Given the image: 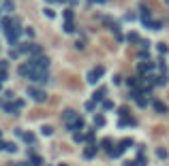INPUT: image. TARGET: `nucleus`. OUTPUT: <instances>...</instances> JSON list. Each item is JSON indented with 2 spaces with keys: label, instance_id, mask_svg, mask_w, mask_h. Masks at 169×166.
Here are the masks:
<instances>
[{
  "label": "nucleus",
  "instance_id": "1",
  "mask_svg": "<svg viewBox=\"0 0 169 166\" xmlns=\"http://www.w3.org/2000/svg\"><path fill=\"white\" fill-rule=\"evenodd\" d=\"M28 64H30L32 68H43V71H47L49 68V58L47 56H34V58L28 60Z\"/></svg>",
  "mask_w": 169,
  "mask_h": 166
},
{
  "label": "nucleus",
  "instance_id": "2",
  "mask_svg": "<svg viewBox=\"0 0 169 166\" xmlns=\"http://www.w3.org/2000/svg\"><path fill=\"white\" fill-rule=\"evenodd\" d=\"M28 79L34 81V83H47L49 81V75H47V71H43V68H32V72H30Z\"/></svg>",
  "mask_w": 169,
  "mask_h": 166
},
{
  "label": "nucleus",
  "instance_id": "3",
  "mask_svg": "<svg viewBox=\"0 0 169 166\" xmlns=\"http://www.w3.org/2000/svg\"><path fill=\"white\" fill-rule=\"evenodd\" d=\"M26 94L30 96L32 100H36V102H45V100H47V94H45L43 90H39V87H34V85H30V87L26 90Z\"/></svg>",
  "mask_w": 169,
  "mask_h": 166
},
{
  "label": "nucleus",
  "instance_id": "4",
  "mask_svg": "<svg viewBox=\"0 0 169 166\" xmlns=\"http://www.w3.org/2000/svg\"><path fill=\"white\" fill-rule=\"evenodd\" d=\"M105 75V68L103 66H97V68H92V71L86 75V81L90 83V85H94V83H98V79Z\"/></svg>",
  "mask_w": 169,
  "mask_h": 166
},
{
  "label": "nucleus",
  "instance_id": "5",
  "mask_svg": "<svg viewBox=\"0 0 169 166\" xmlns=\"http://www.w3.org/2000/svg\"><path fill=\"white\" fill-rule=\"evenodd\" d=\"M154 68H156V64H154V62H139V64H137V71L141 72V75H145V72H152Z\"/></svg>",
  "mask_w": 169,
  "mask_h": 166
},
{
  "label": "nucleus",
  "instance_id": "6",
  "mask_svg": "<svg viewBox=\"0 0 169 166\" xmlns=\"http://www.w3.org/2000/svg\"><path fill=\"white\" fill-rule=\"evenodd\" d=\"M0 109L7 111V113H11V115H15V111H19L15 107V102H9V100H0Z\"/></svg>",
  "mask_w": 169,
  "mask_h": 166
},
{
  "label": "nucleus",
  "instance_id": "7",
  "mask_svg": "<svg viewBox=\"0 0 169 166\" xmlns=\"http://www.w3.org/2000/svg\"><path fill=\"white\" fill-rule=\"evenodd\" d=\"M13 26H15V19H11V17H2V19H0V28H2V32H9Z\"/></svg>",
  "mask_w": 169,
  "mask_h": 166
},
{
  "label": "nucleus",
  "instance_id": "8",
  "mask_svg": "<svg viewBox=\"0 0 169 166\" xmlns=\"http://www.w3.org/2000/svg\"><path fill=\"white\" fill-rule=\"evenodd\" d=\"M105 96H107V87H105V85H101L97 92L92 94V100H94V102H98V100H105Z\"/></svg>",
  "mask_w": 169,
  "mask_h": 166
},
{
  "label": "nucleus",
  "instance_id": "9",
  "mask_svg": "<svg viewBox=\"0 0 169 166\" xmlns=\"http://www.w3.org/2000/svg\"><path fill=\"white\" fill-rule=\"evenodd\" d=\"M97 151H98V147L94 145V143H90V147L84 151V160H92V158L97 155Z\"/></svg>",
  "mask_w": 169,
  "mask_h": 166
},
{
  "label": "nucleus",
  "instance_id": "10",
  "mask_svg": "<svg viewBox=\"0 0 169 166\" xmlns=\"http://www.w3.org/2000/svg\"><path fill=\"white\" fill-rule=\"evenodd\" d=\"M62 119H64V124H73V121L77 119V113H75L73 109H69V111H64V115H62Z\"/></svg>",
  "mask_w": 169,
  "mask_h": 166
},
{
  "label": "nucleus",
  "instance_id": "11",
  "mask_svg": "<svg viewBox=\"0 0 169 166\" xmlns=\"http://www.w3.org/2000/svg\"><path fill=\"white\" fill-rule=\"evenodd\" d=\"M30 72H32V66L26 62V64H22L19 68H17V75H22V77H30Z\"/></svg>",
  "mask_w": 169,
  "mask_h": 166
},
{
  "label": "nucleus",
  "instance_id": "12",
  "mask_svg": "<svg viewBox=\"0 0 169 166\" xmlns=\"http://www.w3.org/2000/svg\"><path fill=\"white\" fill-rule=\"evenodd\" d=\"M4 13H13L15 11V2L13 0H2V7H0Z\"/></svg>",
  "mask_w": 169,
  "mask_h": 166
},
{
  "label": "nucleus",
  "instance_id": "13",
  "mask_svg": "<svg viewBox=\"0 0 169 166\" xmlns=\"http://www.w3.org/2000/svg\"><path fill=\"white\" fill-rule=\"evenodd\" d=\"M107 154H109V155H111V158H120V155H122V154H124V147H122L120 143H118V145H116V149H109Z\"/></svg>",
  "mask_w": 169,
  "mask_h": 166
},
{
  "label": "nucleus",
  "instance_id": "14",
  "mask_svg": "<svg viewBox=\"0 0 169 166\" xmlns=\"http://www.w3.org/2000/svg\"><path fill=\"white\" fill-rule=\"evenodd\" d=\"M152 107H154V111H158V113H163V115H165V113L169 111V109L165 107V105H163L161 100H154V102H152Z\"/></svg>",
  "mask_w": 169,
  "mask_h": 166
},
{
  "label": "nucleus",
  "instance_id": "15",
  "mask_svg": "<svg viewBox=\"0 0 169 166\" xmlns=\"http://www.w3.org/2000/svg\"><path fill=\"white\" fill-rule=\"evenodd\" d=\"M111 145H114V141H111V139H103V141L98 143V147H101V149H105V151H109V149H111Z\"/></svg>",
  "mask_w": 169,
  "mask_h": 166
},
{
  "label": "nucleus",
  "instance_id": "16",
  "mask_svg": "<svg viewBox=\"0 0 169 166\" xmlns=\"http://www.w3.org/2000/svg\"><path fill=\"white\" fill-rule=\"evenodd\" d=\"M30 49H32V43H19V53H30Z\"/></svg>",
  "mask_w": 169,
  "mask_h": 166
},
{
  "label": "nucleus",
  "instance_id": "17",
  "mask_svg": "<svg viewBox=\"0 0 169 166\" xmlns=\"http://www.w3.org/2000/svg\"><path fill=\"white\" fill-rule=\"evenodd\" d=\"M64 32H66V34L75 32V24H73V19H66V24H64Z\"/></svg>",
  "mask_w": 169,
  "mask_h": 166
},
{
  "label": "nucleus",
  "instance_id": "18",
  "mask_svg": "<svg viewBox=\"0 0 169 166\" xmlns=\"http://www.w3.org/2000/svg\"><path fill=\"white\" fill-rule=\"evenodd\" d=\"M30 53H32V56H43V47H41V45H36V43H32Z\"/></svg>",
  "mask_w": 169,
  "mask_h": 166
},
{
  "label": "nucleus",
  "instance_id": "19",
  "mask_svg": "<svg viewBox=\"0 0 169 166\" xmlns=\"http://www.w3.org/2000/svg\"><path fill=\"white\" fill-rule=\"evenodd\" d=\"M135 166H148V160L144 158V154H137V160H135Z\"/></svg>",
  "mask_w": 169,
  "mask_h": 166
},
{
  "label": "nucleus",
  "instance_id": "20",
  "mask_svg": "<svg viewBox=\"0 0 169 166\" xmlns=\"http://www.w3.org/2000/svg\"><path fill=\"white\" fill-rule=\"evenodd\" d=\"M22 141H26L28 145H32L34 143V134L32 132H24V136H22Z\"/></svg>",
  "mask_w": 169,
  "mask_h": 166
},
{
  "label": "nucleus",
  "instance_id": "21",
  "mask_svg": "<svg viewBox=\"0 0 169 166\" xmlns=\"http://www.w3.org/2000/svg\"><path fill=\"white\" fill-rule=\"evenodd\" d=\"M126 41H129V43H139V34H137V32H129V34H126Z\"/></svg>",
  "mask_w": 169,
  "mask_h": 166
},
{
  "label": "nucleus",
  "instance_id": "22",
  "mask_svg": "<svg viewBox=\"0 0 169 166\" xmlns=\"http://www.w3.org/2000/svg\"><path fill=\"white\" fill-rule=\"evenodd\" d=\"M4 151L15 154V151H17V145H15V143H4Z\"/></svg>",
  "mask_w": 169,
  "mask_h": 166
},
{
  "label": "nucleus",
  "instance_id": "23",
  "mask_svg": "<svg viewBox=\"0 0 169 166\" xmlns=\"http://www.w3.org/2000/svg\"><path fill=\"white\" fill-rule=\"evenodd\" d=\"M30 166H43V158H41V155H32V162H30Z\"/></svg>",
  "mask_w": 169,
  "mask_h": 166
},
{
  "label": "nucleus",
  "instance_id": "24",
  "mask_svg": "<svg viewBox=\"0 0 169 166\" xmlns=\"http://www.w3.org/2000/svg\"><path fill=\"white\" fill-rule=\"evenodd\" d=\"M94 126H97V128L105 126V117H103V115H97V117H94Z\"/></svg>",
  "mask_w": 169,
  "mask_h": 166
},
{
  "label": "nucleus",
  "instance_id": "25",
  "mask_svg": "<svg viewBox=\"0 0 169 166\" xmlns=\"http://www.w3.org/2000/svg\"><path fill=\"white\" fill-rule=\"evenodd\" d=\"M41 132H43L45 136H51V134H54V128H51V126H43V128H41Z\"/></svg>",
  "mask_w": 169,
  "mask_h": 166
},
{
  "label": "nucleus",
  "instance_id": "26",
  "mask_svg": "<svg viewBox=\"0 0 169 166\" xmlns=\"http://www.w3.org/2000/svg\"><path fill=\"white\" fill-rule=\"evenodd\" d=\"M84 136H86V143H94V130H90V132H86Z\"/></svg>",
  "mask_w": 169,
  "mask_h": 166
},
{
  "label": "nucleus",
  "instance_id": "27",
  "mask_svg": "<svg viewBox=\"0 0 169 166\" xmlns=\"http://www.w3.org/2000/svg\"><path fill=\"white\" fill-rule=\"evenodd\" d=\"M120 145L124 147V149H129V147L133 145V139H122V141H120Z\"/></svg>",
  "mask_w": 169,
  "mask_h": 166
},
{
  "label": "nucleus",
  "instance_id": "28",
  "mask_svg": "<svg viewBox=\"0 0 169 166\" xmlns=\"http://www.w3.org/2000/svg\"><path fill=\"white\" fill-rule=\"evenodd\" d=\"M156 155H158V158H161V160H165V158H167V149H163V147H158V149H156Z\"/></svg>",
  "mask_w": 169,
  "mask_h": 166
},
{
  "label": "nucleus",
  "instance_id": "29",
  "mask_svg": "<svg viewBox=\"0 0 169 166\" xmlns=\"http://www.w3.org/2000/svg\"><path fill=\"white\" fill-rule=\"evenodd\" d=\"M94 107H97V102H94V100H88V102H86V111H90V113H92Z\"/></svg>",
  "mask_w": 169,
  "mask_h": 166
},
{
  "label": "nucleus",
  "instance_id": "30",
  "mask_svg": "<svg viewBox=\"0 0 169 166\" xmlns=\"http://www.w3.org/2000/svg\"><path fill=\"white\" fill-rule=\"evenodd\" d=\"M129 115H131V111H129V109H126V107H122V109H120V117L129 119Z\"/></svg>",
  "mask_w": 169,
  "mask_h": 166
},
{
  "label": "nucleus",
  "instance_id": "31",
  "mask_svg": "<svg viewBox=\"0 0 169 166\" xmlns=\"http://www.w3.org/2000/svg\"><path fill=\"white\" fill-rule=\"evenodd\" d=\"M139 47H141V49H150V41H145V38H139Z\"/></svg>",
  "mask_w": 169,
  "mask_h": 166
},
{
  "label": "nucleus",
  "instance_id": "32",
  "mask_svg": "<svg viewBox=\"0 0 169 166\" xmlns=\"http://www.w3.org/2000/svg\"><path fill=\"white\" fill-rule=\"evenodd\" d=\"M103 109H105V111H111V109H114V102H111V100H103Z\"/></svg>",
  "mask_w": 169,
  "mask_h": 166
},
{
  "label": "nucleus",
  "instance_id": "33",
  "mask_svg": "<svg viewBox=\"0 0 169 166\" xmlns=\"http://www.w3.org/2000/svg\"><path fill=\"white\" fill-rule=\"evenodd\" d=\"M43 11H45V17H49V19H54V17H56L54 9H43Z\"/></svg>",
  "mask_w": 169,
  "mask_h": 166
},
{
  "label": "nucleus",
  "instance_id": "34",
  "mask_svg": "<svg viewBox=\"0 0 169 166\" xmlns=\"http://www.w3.org/2000/svg\"><path fill=\"white\" fill-rule=\"evenodd\" d=\"M156 47H158V51H161V53H167V51H169V47L165 45V43H158Z\"/></svg>",
  "mask_w": 169,
  "mask_h": 166
},
{
  "label": "nucleus",
  "instance_id": "35",
  "mask_svg": "<svg viewBox=\"0 0 169 166\" xmlns=\"http://www.w3.org/2000/svg\"><path fill=\"white\" fill-rule=\"evenodd\" d=\"M73 139H75V143H82V141H86V136H84V134H79V132H75V136H73Z\"/></svg>",
  "mask_w": 169,
  "mask_h": 166
},
{
  "label": "nucleus",
  "instance_id": "36",
  "mask_svg": "<svg viewBox=\"0 0 169 166\" xmlns=\"http://www.w3.org/2000/svg\"><path fill=\"white\" fill-rule=\"evenodd\" d=\"M64 17H66V19H73V17H75V11H73V9L64 11Z\"/></svg>",
  "mask_w": 169,
  "mask_h": 166
},
{
  "label": "nucleus",
  "instance_id": "37",
  "mask_svg": "<svg viewBox=\"0 0 169 166\" xmlns=\"http://www.w3.org/2000/svg\"><path fill=\"white\" fill-rule=\"evenodd\" d=\"M137 105H139V107H145V105H148V100L141 98V96H137Z\"/></svg>",
  "mask_w": 169,
  "mask_h": 166
},
{
  "label": "nucleus",
  "instance_id": "38",
  "mask_svg": "<svg viewBox=\"0 0 169 166\" xmlns=\"http://www.w3.org/2000/svg\"><path fill=\"white\" fill-rule=\"evenodd\" d=\"M7 77H9L7 71H2V68H0V81H7Z\"/></svg>",
  "mask_w": 169,
  "mask_h": 166
},
{
  "label": "nucleus",
  "instance_id": "39",
  "mask_svg": "<svg viewBox=\"0 0 169 166\" xmlns=\"http://www.w3.org/2000/svg\"><path fill=\"white\" fill-rule=\"evenodd\" d=\"M24 32H26V36H30V38H32V36H34V30H32V28H26Z\"/></svg>",
  "mask_w": 169,
  "mask_h": 166
},
{
  "label": "nucleus",
  "instance_id": "40",
  "mask_svg": "<svg viewBox=\"0 0 169 166\" xmlns=\"http://www.w3.org/2000/svg\"><path fill=\"white\" fill-rule=\"evenodd\" d=\"M7 66H9V62H7V60H0V68L7 71Z\"/></svg>",
  "mask_w": 169,
  "mask_h": 166
},
{
  "label": "nucleus",
  "instance_id": "41",
  "mask_svg": "<svg viewBox=\"0 0 169 166\" xmlns=\"http://www.w3.org/2000/svg\"><path fill=\"white\" fill-rule=\"evenodd\" d=\"M139 58H141V60H148V49H141V53H139Z\"/></svg>",
  "mask_w": 169,
  "mask_h": 166
},
{
  "label": "nucleus",
  "instance_id": "42",
  "mask_svg": "<svg viewBox=\"0 0 169 166\" xmlns=\"http://www.w3.org/2000/svg\"><path fill=\"white\" fill-rule=\"evenodd\" d=\"M114 83H116V85H120V83H122V77H120V75H116V77H114Z\"/></svg>",
  "mask_w": 169,
  "mask_h": 166
},
{
  "label": "nucleus",
  "instance_id": "43",
  "mask_svg": "<svg viewBox=\"0 0 169 166\" xmlns=\"http://www.w3.org/2000/svg\"><path fill=\"white\" fill-rule=\"evenodd\" d=\"M15 107H17V109H24V100H15Z\"/></svg>",
  "mask_w": 169,
  "mask_h": 166
},
{
  "label": "nucleus",
  "instance_id": "44",
  "mask_svg": "<svg viewBox=\"0 0 169 166\" xmlns=\"http://www.w3.org/2000/svg\"><path fill=\"white\" fill-rule=\"evenodd\" d=\"M84 45H86L84 41H77V43H75V47H77V49H84Z\"/></svg>",
  "mask_w": 169,
  "mask_h": 166
},
{
  "label": "nucleus",
  "instance_id": "45",
  "mask_svg": "<svg viewBox=\"0 0 169 166\" xmlns=\"http://www.w3.org/2000/svg\"><path fill=\"white\" fill-rule=\"evenodd\" d=\"M4 98L7 100H13V92H4Z\"/></svg>",
  "mask_w": 169,
  "mask_h": 166
},
{
  "label": "nucleus",
  "instance_id": "46",
  "mask_svg": "<svg viewBox=\"0 0 169 166\" xmlns=\"http://www.w3.org/2000/svg\"><path fill=\"white\" fill-rule=\"evenodd\" d=\"M122 166H135V162H131V160H124V162H122Z\"/></svg>",
  "mask_w": 169,
  "mask_h": 166
},
{
  "label": "nucleus",
  "instance_id": "47",
  "mask_svg": "<svg viewBox=\"0 0 169 166\" xmlns=\"http://www.w3.org/2000/svg\"><path fill=\"white\" fill-rule=\"evenodd\" d=\"M13 166H30L28 162H19V164H13Z\"/></svg>",
  "mask_w": 169,
  "mask_h": 166
},
{
  "label": "nucleus",
  "instance_id": "48",
  "mask_svg": "<svg viewBox=\"0 0 169 166\" xmlns=\"http://www.w3.org/2000/svg\"><path fill=\"white\" fill-rule=\"evenodd\" d=\"M66 2H69L71 7H75V4H77V0H66Z\"/></svg>",
  "mask_w": 169,
  "mask_h": 166
},
{
  "label": "nucleus",
  "instance_id": "49",
  "mask_svg": "<svg viewBox=\"0 0 169 166\" xmlns=\"http://www.w3.org/2000/svg\"><path fill=\"white\" fill-rule=\"evenodd\" d=\"M56 2H66V0H56Z\"/></svg>",
  "mask_w": 169,
  "mask_h": 166
},
{
  "label": "nucleus",
  "instance_id": "50",
  "mask_svg": "<svg viewBox=\"0 0 169 166\" xmlns=\"http://www.w3.org/2000/svg\"><path fill=\"white\" fill-rule=\"evenodd\" d=\"M97 2H107V0H97Z\"/></svg>",
  "mask_w": 169,
  "mask_h": 166
},
{
  "label": "nucleus",
  "instance_id": "51",
  "mask_svg": "<svg viewBox=\"0 0 169 166\" xmlns=\"http://www.w3.org/2000/svg\"><path fill=\"white\" fill-rule=\"evenodd\" d=\"M88 2H97V0H88Z\"/></svg>",
  "mask_w": 169,
  "mask_h": 166
},
{
  "label": "nucleus",
  "instance_id": "52",
  "mask_svg": "<svg viewBox=\"0 0 169 166\" xmlns=\"http://www.w3.org/2000/svg\"><path fill=\"white\" fill-rule=\"evenodd\" d=\"M0 90H2V81H0Z\"/></svg>",
  "mask_w": 169,
  "mask_h": 166
},
{
  "label": "nucleus",
  "instance_id": "53",
  "mask_svg": "<svg viewBox=\"0 0 169 166\" xmlns=\"http://www.w3.org/2000/svg\"><path fill=\"white\" fill-rule=\"evenodd\" d=\"M58 166H66V164H58Z\"/></svg>",
  "mask_w": 169,
  "mask_h": 166
},
{
  "label": "nucleus",
  "instance_id": "54",
  "mask_svg": "<svg viewBox=\"0 0 169 166\" xmlns=\"http://www.w3.org/2000/svg\"><path fill=\"white\" fill-rule=\"evenodd\" d=\"M0 15H2V9H0Z\"/></svg>",
  "mask_w": 169,
  "mask_h": 166
},
{
  "label": "nucleus",
  "instance_id": "55",
  "mask_svg": "<svg viewBox=\"0 0 169 166\" xmlns=\"http://www.w3.org/2000/svg\"><path fill=\"white\" fill-rule=\"evenodd\" d=\"M0 136H2V132H0Z\"/></svg>",
  "mask_w": 169,
  "mask_h": 166
}]
</instances>
